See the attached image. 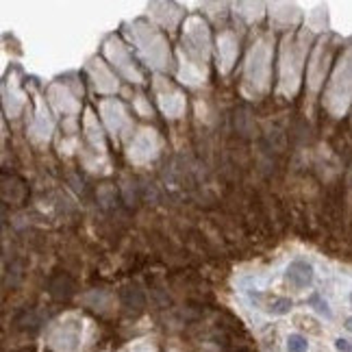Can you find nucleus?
I'll use <instances>...</instances> for the list:
<instances>
[{"instance_id": "obj_5", "label": "nucleus", "mask_w": 352, "mask_h": 352, "mask_svg": "<svg viewBox=\"0 0 352 352\" xmlns=\"http://www.w3.org/2000/svg\"><path fill=\"white\" fill-rule=\"evenodd\" d=\"M104 57L109 59V65L120 76H124L126 80H131V83H144V76L140 72L138 63H135L129 46H124V42H122L120 37L113 35V37L107 39L104 42Z\"/></svg>"}, {"instance_id": "obj_12", "label": "nucleus", "mask_w": 352, "mask_h": 352, "mask_svg": "<svg viewBox=\"0 0 352 352\" xmlns=\"http://www.w3.org/2000/svg\"><path fill=\"white\" fill-rule=\"evenodd\" d=\"M215 50H218V67L222 74H228L233 70V65L237 61V55H239V42L235 33L231 31H222L218 35V46H215Z\"/></svg>"}, {"instance_id": "obj_2", "label": "nucleus", "mask_w": 352, "mask_h": 352, "mask_svg": "<svg viewBox=\"0 0 352 352\" xmlns=\"http://www.w3.org/2000/svg\"><path fill=\"white\" fill-rule=\"evenodd\" d=\"M126 35L131 37V42L135 46V50L140 52V57L146 61V65L155 67V70H166L172 63V55L168 42L161 29L148 24L144 20H135L131 24H126Z\"/></svg>"}, {"instance_id": "obj_10", "label": "nucleus", "mask_w": 352, "mask_h": 352, "mask_svg": "<svg viewBox=\"0 0 352 352\" xmlns=\"http://www.w3.org/2000/svg\"><path fill=\"white\" fill-rule=\"evenodd\" d=\"M48 98H50L52 107H55L59 113H63L65 118H74L80 109L78 94L70 91V87H67V83H63V80L52 83L48 87Z\"/></svg>"}, {"instance_id": "obj_9", "label": "nucleus", "mask_w": 352, "mask_h": 352, "mask_svg": "<svg viewBox=\"0 0 352 352\" xmlns=\"http://www.w3.org/2000/svg\"><path fill=\"white\" fill-rule=\"evenodd\" d=\"M83 138L87 142V151L96 157V170H98L100 161H104V157H107V144H104L102 126L98 124V118L94 116L91 109H87L85 118H83ZM104 164H107V161H104Z\"/></svg>"}, {"instance_id": "obj_3", "label": "nucleus", "mask_w": 352, "mask_h": 352, "mask_svg": "<svg viewBox=\"0 0 352 352\" xmlns=\"http://www.w3.org/2000/svg\"><path fill=\"white\" fill-rule=\"evenodd\" d=\"M183 55L189 59L187 65L207 70V61L211 57V33L207 22L200 16H189L183 24Z\"/></svg>"}, {"instance_id": "obj_23", "label": "nucleus", "mask_w": 352, "mask_h": 352, "mask_svg": "<svg viewBox=\"0 0 352 352\" xmlns=\"http://www.w3.org/2000/svg\"><path fill=\"white\" fill-rule=\"evenodd\" d=\"M346 329L352 333V316H350V318H346Z\"/></svg>"}, {"instance_id": "obj_15", "label": "nucleus", "mask_w": 352, "mask_h": 352, "mask_svg": "<svg viewBox=\"0 0 352 352\" xmlns=\"http://www.w3.org/2000/svg\"><path fill=\"white\" fill-rule=\"evenodd\" d=\"M24 104H26V96L20 89L18 78L16 76L7 78V83H5V109H7V113L11 118H16L24 109Z\"/></svg>"}, {"instance_id": "obj_7", "label": "nucleus", "mask_w": 352, "mask_h": 352, "mask_svg": "<svg viewBox=\"0 0 352 352\" xmlns=\"http://www.w3.org/2000/svg\"><path fill=\"white\" fill-rule=\"evenodd\" d=\"M155 96L159 102V109L166 113V118L176 120V118H183L185 109H187V100H185V94L174 87L168 78H155Z\"/></svg>"}, {"instance_id": "obj_13", "label": "nucleus", "mask_w": 352, "mask_h": 352, "mask_svg": "<svg viewBox=\"0 0 352 352\" xmlns=\"http://www.w3.org/2000/svg\"><path fill=\"white\" fill-rule=\"evenodd\" d=\"M148 9H151V16L157 22V29L164 31H172L185 18V11L174 3H153Z\"/></svg>"}, {"instance_id": "obj_20", "label": "nucleus", "mask_w": 352, "mask_h": 352, "mask_svg": "<svg viewBox=\"0 0 352 352\" xmlns=\"http://www.w3.org/2000/svg\"><path fill=\"white\" fill-rule=\"evenodd\" d=\"M309 305L314 307V309L318 311V314H322L324 318H329V320L333 318V311L329 309V302L324 300V298H322L320 294H314V296H311V298H309Z\"/></svg>"}, {"instance_id": "obj_1", "label": "nucleus", "mask_w": 352, "mask_h": 352, "mask_svg": "<svg viewBox=\"0 0 352 352\" xmlns=\"http://www.w3.org/2000/svg\"><path fill=\"white\" fill-rule=\"evenodd\" d=\"M270 74H272V39L261 35L254 39L248 50L246 65H243L241 91L248 98H259L270 89Z\"/></svg>"}, {"instance_id": "obj_18", "label": "nucleus", "mask_w": 352, "mask_h": 352, "mask_svg": "<svg viewBox=\"0 0 352 352\" xmlns=\"http://www.w3.org/2000/svg\"><path fill=\"white\" fill-rule=\"evenodd\" d=\"M122 305H124L129 311H142L144 309V296L138 287H126L122 289Z\"/></svg>"}, {"instance_id": "obj_4", "label": "nucleus", "mask_w": 352, "mask_h": 352, "mask_svg": "<svg viewBox=\"0 0 352 352\" xmlns=\"http://www.w3.org/2000/svg\"><path fill=\"white\" fill-rule=\"evenodd\" d=\"M302 44L300 37H285L280 48V65H278V91L285 96H294L298 83H300V72H302Z\"/></svg>"}, {"instance_id": "obj_19", "label": "nucleus", "mask_w": 352, "mask_h": 352, "mask_svg": "<svg viewBox=\"0 0 352 352\" xmlns=\"http://www.w3.org/2000/svg\"><path fill=\"white\" fill-rule=\"evenodd\" d=\"M287 350H289V352H307V350H309L307 337L298 335V333H292V335L287 337Z\"/></svg>"}, {"instance_id": "obj_17", "label": "nucleus", "mask_w": 352, "mask_h": 352, "mask_svg": "<svg viewBox=\"0 0 352 352\" xmlns=\"http://www.w3.org/2000/svg\"><path fill=\"white\" fill-rule=\"evenodd\" d=\"M261 307L267 311V314H272V316H287L294 305H292L289 298L276 296V298H270V300L261 302Z\"/></svg>"}, {"instance_id": "obj_22", "label": "nucleus", "mask_w": 352, "mask_h": 352, "mask_svg": "<svg viewBox=\"0 0 352 352\" xmlns=\"http://www.w3.org/2000/svg\"><path fill=\"white\" fill-rule=\"evenodd\" d=\"M335 348L340 350V352H352V344L346 342V340H337L335 342Z\"/></svg>"}, {"instance_id": "obj_14", "label": "nucleus", "mask_w": 352, "mask_h": 352, "mask_svg": "<svg viewBox=\"0 0 352 352\" xmlns=\"http://www.w3.org/2000/svg\"><path fill=\"white\" fill-rule=\"evenodd\" d=\"M314 265L302 261V259H296L287 265L285 270V278L287 283L294 287V289H307L311 287V283H314Z\"/></svg>"}, {"instance_id": "obj_6", "label": "nucleus", "mask_w": 352, "mask_h": 352, "mask_svg": "<svg viewBox=\"0 0 352 352\" xmlns=\"http://www.w3.org/2000/svg\"><path fill=\"white\" fill-rule=\"evenodd\" d=\"M161 151V138L155 129H142L133 135L131 146H129V161L135 166L151 164L153 159H157Z\"/></svg>"}, {"instance_id": "obj_11", "label": "nucleus", "mask_w": 352, "mask_h": 352, "mask_svg": "<svg viewBox=\"0 0 352 352\" xmlns=\"http://www.w3.org/2000/svg\"><path fill=\"white\" fill-rule=\"evenodd\" d=\"M87 72H89V76L94 80V87H96L98 94H107V96H109V94L118 91V76L102 59L94 57L87 65Z\"/></svg>"}, {"instance_id": "obj_21", "label": "nucleus", "mask_w": 352, "mask_h": 352, "mask_svg": "<svg viewBox=\"0 0 352 352\" xmlns=\"http://www.w3.org/2000/svg\"><path fill=\"white\" fill-rule=\"evenodd\" d=\"M135 107H138V111L144 118H151L153 116V107H146V96H142V94H140L138 98H135Z\"/></svg>"}, {"instance_id": "obj_8", "label": "nucleus", "mask_w": 352, "mask_h": 352, "mask_svg": "<svg viewBox=\"0 0 352 352\" xmlns=\"http://www.w3.org/2000/svg\"><path fill=\"white\" fill-rule=\"evenodd\" d=\"M100 116H102L104 126L109 129V133L113 135V138H122V135H124L131 126V120H129L124 104L116 98H104L100 102Z\"/></svg>"}, {"instance_id": "obj_16", "label": "nucleus", "mask_w": 352, "mask_h": 352, "mask_svg": "<svg viewBox=\"0 0 352 352\" xmlns=\"http://www.w3.org/2000/svg\"><path fill=\"white\" fill-rule=\"evenodd\" d=\"M50 133H52L50 113L46 109V104L39 102L37 104V113L33 116V122H31V138L35 142H48L50 140Z\"/></svg>"}]
</instances>
